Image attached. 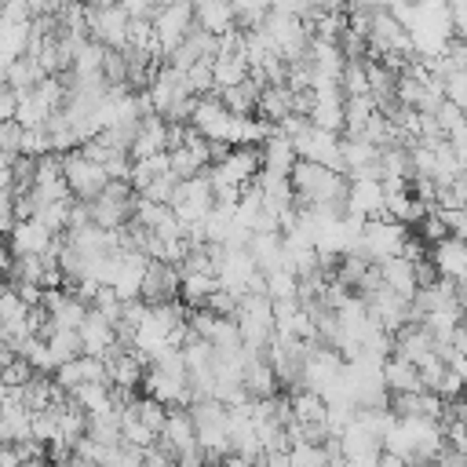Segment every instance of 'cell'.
I'll return each mask as SVG.
<instances>
[{
    "instance_id": "obj_16",
    "label": "cell",
    "mask_w": 467,
    "mask_h": 467,
    "mask_svg": "<svg viewBox=\"0 0 467 467\" xmlns=\"http://www.w3.org/2000/svg\"><path fill=\"white\" fill-rule=\"evenodd\" d=\"M263 84H266V80H259V77L252 73V77H248V80H241L237 88H226V91H215V95L223 99V106H226L234 117H255Z\"/></svg>"
},
{
    "instance_id": "obj_14",
    "label": "cell",
    "mask_w": 467,
    "mask_h": 467,
    "mask_svg": "<svg viewBox=\"0 0 467 467\" xmlns=\"http://www.w3.org/2000/svg\"><path fill=\"white\" fill-rule=\"evenodd\" d=\"M230 182H241V186H248L259 171H263V150L259 146H234L230 150V157L223 161V164H215Z\"/></svg>"
},
{
    "instance_id": "obj_45",
    "label": "cell",
    "mask_w": 467,
    "mask_h": 467,
    "mask_svg": "<svg viewBox=\"0 0 467 467\" xmlns=\"http://www.w3.org/2000/svg\"><path fill=\"white\" fill-rule=\"evenodd\" d=\"M449 26H452V36L467 40V0H449Z\"/></svg>"
},
{
    "instance_id": "obj_29",
    "label": "cell",
    "mask_w": 467,
    "mask_h": 467,
    "mask_svg": "<svg viewBox=\"0 0 467 467\" xmlns=\"http://www.w3.org/2000/svg\"><path fill=\"white\" fill-rule=\"evenodd\" d=\"M372 113H376V102H372V95H361V99H347V102H343V117H347V128H343V135H347V139L361 135Z\"/></svg>"
},
{
    "instance_id": "obj_36",
    "label": "cell",
    "mask_w": 467,
    "mask_h": 467,
    "mask_svg": "<svg viewBox=\"0 0 467 467\" xmlns=\"http://www.w3.org/2000/svg\"><path fill=\"white\" fill-rule=\"evenodd\" d=\"M212 62H215V58H201V62H193V66L186 69V88H190V95H197V99H204V95H212V91H215V77H212Z\"/></svg>"
},
{
    "instance_id": "obj_23",
    "label": "cell",
    "mask_w": 467,
    "mask_h": 467,
    "mask_svg": "<svg viewBox=\"0 0 467 467\" xmlns=\"http://www.w3.org/2000/svg\"><path fill=\"white\" fill-rule=\"evenodd\" d=\"M212 77H215V91H226V88H237L241 80H248V77H252V66H248V58H244V51H237V55H219V58L212 62Z\"/></svg>"
},
{
    "instance_id": "obj_40",
    "label": "cell",
    "mask_w": 467,
    "mask_h": 467,
    "mask_svg": "<svg viewBox=\"0 0 467 467\" xmlns=\"http://www.w3.org/2000/svg\"><path fill=\"white\" fill-rule=\"evenodd\" d=\"M288 467H328L325 445H292L288 449Z\"/></svg>"
},
{
    "instance_id": "obj_10",
    "label": "cell",
    "mask_w": 467,
    "mask_h": 467,
    "mask_svg": "<svg viewBox=\"0 0 467 467\" xmlns=\"http://www.w3.org/2000/svg\"><path fill=\"white\" fill-rule=\"evenodd\" d=\"M51 241H55V234L40 219H18L15 230L7 234L11 255H44L51 248Z\"/></svg>"
},
{
    "instance_id": "obj_25",
    "label": "cell",
    "mask_w": 467,
    "mask_h": 467,
    "mask_svg": "<svg viewBox=\"0 0 467 467\" xmlns=\"http://www.w3.org/2000/svg\"><path fill=\"white\" fill-rule=\"evenodd\" d=\"M288 401H292V416H296V423H325V416H328V401L321 398V394H314V390H288Z\"/></svg>"
},
{
    "instance_id": "obj_28",
    "label": "cell",
    "mask_w": 467,
    "mask_h": 467,
    "mask_svg": "<svg viewBox=\"0 0 467 467\" xmlns=\"http://www.w3.org/2000/svg\"><path fill=\"white\" fill-rule=\"evenodd\" d=\"M69 398H73L88 416H91V412L117 409V405H113V394H109V383H84V387H77Z\"/></svg>"
},
{
    "instance_id": "obj_31",
    "label": "cell",
    "mask_w": 467,
    "mask_h": 467,
    "mask_svg": "<svg viewBox=\"0 0 467 467\" xmlns=\"http://www.w3.org/2000/svg\"><path fill=\"white\" fill-rule=\"evenodd\" d=\"M120 441L124 445H135V449H153L157 445V434L131 409H124V416H120Z\"/></svg>"
},
{
    "instance_id": "obj_19",
    "label": "cell",
    "mask_w": 467,
    "mask_h": 467,
    "mask_svg": "<svg viewBox=\"0 0 467 467\" xmlns=\"http://www.w3.org/2000/svg\"><path fill=\"white\" fill-rule=\"evenodd\" d=\"M383 387H387V394H412V390H423L420 368H416L412 361L390 354V358L383 361Z\"/></svg>"
},
{
    "instance_id": "obj_39",
    "label": "cell",
    "mask_w": 467,
    "mask_h": 467,
    "mask_svg": "<svg viewBox=\"0 0 467 467\" xmlns=\"http://www.w3.org/2000/svg\"><path fill=\"white\" fill-rule=\"evenodd\" d=\"M91 310H95V314H102L109 325H117V321H120V310H124V299H120L109 285H102V288H99V296L91 299Z\"/></svg>"
},
{
    "instance_id": "obj_37",
    "label": "cell",
    "mask_w": 467,
    "mask_h": 467,
    "mask_svg": "<svg viewBox=\"0 0 467 467\" xmlns=\"http://www.w3.org/2000/svg\"><path fill=\"white\" fill-rule=\"evenodd\" d=\"M88 310H91V306H88V303H80V299L69 292V299H66V303H62V306L51 314V325H55V328H73V332H77V328L84 325Z\"/></svg>"
},
{
    "instance_id": "obj_3",
    "label": "cell",
    "mask_w": 467,
    "mask_h": 467,
    "mask_svg": "<svg viewBox=\"0 0 467 467\" xmlns=\"http://www.w3.org/2000/svg\"><path fill=\"white\" fill-rule=\"evenodd\" d=\"M62 175H66V186H69V193H73L77 201H95V197L109 186L106 168L95 164V161H88L80 150L62 153Z\"/></svg>"
},
{
    "instance_id": "obj_51",
    "label": "cell",
    "mask_w": 467,
    "mask_h": 467,
    "mask_svg": "<svg viewBox=\"0 0 467 467\" xmlns=\"http://www.w3.org/2000/svg\"><path fill=\"white\" fill-rule=\"evenodd\" d=\"M449 409H452V412H456V416L467 423V398H460V401H449Z\"/></svg>"
},
{
    "instance_id": "obj_9",
    "label": "cell",
    "mask_w": 467,
    "mask_h": 467,
    "mask_svg": "<svg viewBox=\"0 0 467 467\" xmlns=\"http://www.w3.org/2000/svg\"><path fill=\"white\" fill-rule=\"evenodd\" d=\"M55 383H58L66 394H73V390H77V387H84V383H109V376H106L102 358L80 354L77 361H66V365H58V368H55Z\"/></svg>"
},
{
    "instance_id": "obj_20",
    "label": "cell",
    "mask_w": 467,
    "mask_h": 467,
    "mask_svg": "<svg viewBox=\"0 0 467 467\" xmlns=\"http://www.w3.org/2000/svg\"><path fill=\"white\" fill-rule=\"evenodd\" d=\"M259 150H263V171H270V175H292V168L299 161L292 139H285L281 131H274Z\"/></svg>"
},
{
    "instance_id": "obj_27",
    "label": "cell",
    "mask_w": 467,
    "mask_h": 467,
    "mask_svg": "<svg viewBox=\"0 0 467 467\" xmlns=\"http://www.w3.org/2000/svg\"><path fill=\"white\" fill-rule=\"evenodd\" d=\"M44 343H47V350H51V358H55L58 365H66V361H77V358L84 354L80 332H73V328H51V336H47Z\"/></svg>"
},
{
    "instance_id": "obj_17",
    "label": "cell",
    "mask_w": 467,
    "mask_h": 467,
    "mask_svg": "<svg viewBox=\"0 0 467 467\" xmlns=\"http://www.w3.org/2000/svg\"><path fill=\"white\" fill-rule=\"evenodd\" d=\"M77 332H80L84 354H91V358H102V354L117 343V328H113L102 314H95V310H88V317H84V325H80Z\"/></svg>"
},
{
    "instance_id": "obj_42",
    "label": "cell",
    "mask_w": 467,
    "mask_h": 467,
    "mask_svg": "<svg viewBox=\"0 0 467 467\" xmlns=\"http://www.w3.org/2000/svg\"><path fill=\"white\" fill-rule=\"evenodd\" d=\"M33 376H36V368H33L26 358H15L11 365H4V368H0V383H4V387H15V390H18V387H26Z\"/></svg>"
},
{
    "instance_id": "obj_12",
    "label": "cell",
    "mask_w": 467,
    "mask_h": 467,
    "mask_svg": "<svg viewBox=\"0 0 467 467\" xmlns=\"http://www.w3.org/2000/svg\"><path fill=\"white\" fill-rule=\"evenodd\" d=\"M383 182L379 179H350L347 190V212L361 215V219H383Z\"/></svg>"
},
{
    "instance_id": "obj_8",
    "label": "cell",
    "mask_w": 467,
    "mask_h": 467,
    "mask_svg": "<svg viewBox=\"0 0 467 467\" xmlns=\"http://www.w3.org/2000/svg\"><path fill=\"white\" fill-rule=\"evenodd\" d=\"M193 445H197V423H193L190 409H179V405L168 409V420H164V427L157 434V449H164L171 460H179Z\"/></svg>"
},
{
    "instance_id": "obj_41",
    "label": "cell",
    "mask_w": 467,
    "mask_h": 467,
    "mask_svg": "<svg viewBox=\"0 0 467 467\" xmlns=\"http://www.w3.org/2000/svg\"><path fill=\"white\" fill-rule=\"evenodd\" d=\"M175 190H179V179H175V175H161V179H153L139 197H146V201H153V204H171V201H175Z\"/></svg>"
},
{
    "instance_id": "obj_15",
    "label": "cell",
    "mask_w": 467,
    "mask_h": 467,
    "mask_svg": "<svg viewBox=\"0 0 467 467\" xmlns=\"http://www.w3.org/2000/svg\"><path fill=\"white\" fill-rule=\"evenodd\" d=\"M431 263L438 266V277L467 281V244L460 237H445L441 244H434L431 248Z\"/></svg>"
},
{
    "instance_id": "obj_30",
    "label": "cell",
    "mask_w": 467,
    "mask_h": 467,
    "mask_svg": "<svg viewBox=\"0 0 467 467\" xmlns=\"http://www.w3.org/2000/svg\"><path fill=\"white\" fill-rule=\"evenodd\" d=\"M339 91H343V99H361V95H368L365 58H347V66H343V73H339Z\"/></svg>"
},
{
    "instance_id": "obj_35",
    "label": "cell",
    "mask_w": 467,
    "mask_h": 467,
    "mask_svg": "<svg viewBox=\"0 0 467 467\" xmlns=\"http://www.w3.org/2000/svg\"><path fill=\"white\" fill-rule=\"evenodd\" d=\"M58 409H62V401H58V405H51V409H40V412H33V438H36V441H44V445H51V441H62Z\"/></svg>"
},
{
    "instance_id": "obj_18",
    "label": "cell",
    "mask_w": 467,
    "mask_h": 467,
    "mask_svg": "<svg viewBox=\"0 0 467 467\" xmlns=\"http://www.w3.org/2000/svg\"><path fill=\"white\" fill-rule=\"evenodd\" d=\"M434 347L438 343H434V336L423 325H405L401 332H394V354L412 361V365H420L427 354H434Z\"/></svg>"
},
{
    "instance_id": "obj_44",
    "label": "cell",
    "mask_w": 467,
    "mask_h": 467,
    "mask_svg": "<svg viewBox=\"0 0 467 467\" xmlns=\"http://www.w3.org/2000/svg\"><path fill=\"white\" fill-rule=\"evenodd\" d=\"M22 131H26V128H22L18 120H4V124H0V150L11 153V157H18V153H22Z\"/></svg>"
},
{
    "instance_id": "obj_46",
    "label": "cell",
    "mask_w": 467,
    "mask_h": 467,
    "mask_svg": "<svg viewBox=\"0 0 467 467\" xmlns=\"http://www.w3.org/2000/svg\"><path fill=\"white\" fill-rule=\"evenodd\" d=\"M412 270H416V285H420V288H431V285L438 281V266L431 263V255L420 259V263H412Z\"/></svg>"
},
{
    "instance_id": "obj_47",
    "label": "cell",
    "mask_w": 467,
    "mask_h": 467,
    "mask_svg": "<svg viewBox=\"0 0 467 467\" xmlns=\"http://www.w3.org/2000/svg\"><path fill=\"white\" fill-rule=\"evenodd\" d=\"M445 365H449V372H456V376L467 383V354H456V350H452V354L445 358Z\"/></svg>"
},
{
    "instance_id": "obj_33",
    "label": "cell",
    "mask_w": 467,
    "mask_h": 467,
    "mask_svg": "<svg viewBox=\"0 0 467 467\" xmlns=\"http://www.w3.org/2000/svg\"><path fill=\"white\" fill-rule=\"evenodd\" d=\"M263 277H266V296L270 299H292L299 292V277H296L292 266H274Z\"/></svg>"
},
{
    "instance_id": "obj_38",
    "label": "cell",
    "mask_w": 467,
    "mask_h": 467,
    "mask_svg": "<svg viewBox=\"0 0 467 467\" xmlns=\"http://www.w3.org/2000/svg\"><path fill=\"white\" fill-rule=\"evenodd\" d=\"M416 234L434 248V244H441L445 237H452V230H449V223H445V215L441 212H427L423 215V223L416 226Z\"/></svg>"
},
{
    "instance_id": "obj_24",
    "label": "cell",
    "mask_w": 467,
    "mask_h": 467,
    "mask_svg": "<svg viewBox=\"0 0 467 467\" xmlns=\"http://www.w3.org/2000/svg\"><path fill=\"white\" fill-rule=\"evenodd\" d=\"M212 292H219V277L215 274H182L179 299L186 303V310H204Z\"/></svg>"
},
{
    "instance_id": "obj_21",
    "label": "cell",
    "mask_w": 467,
    "mask_h": 467,
    "mask_svg": "<svg viewBox=\"0 0 467 467\" xmlns=\"http://www.w3.org/2000/svg\"><path fill=\"white\" fill-rule=\"evenodd\" d=\"M379 266V281L390 288V292H398V296H405V299H412L416 296V270H412V263L405 259V255H394V259H383V263H376Z\"/></svg>"
},
{
    "instance_id": "obj_1",
    "label": "cell",
    "mask_w": 467,
    "mask_h": 467,
    "mask_svg": "<svg viewBox=\"0 0 467 467\" xmlns=\"http://www.w3.org/2000/svg\"><path fill=\"white\" fill-rule=\"evenodd\" d=\"M288 179L296 190V208H310V204H325V201H347V190H350V179L343 171H332V168L314 164V161H296Z\"/></svg>"
},
{
    "instance_id": "obj_7",
    "label": "cell",
    "mask_w": 467,
    "mask_h": 467,
    "mask_svg": "<svg viewBox=\"0 0 467 467\" xmlns=\"http://www.w3.org/2000/svg\"><path fill=\"white\" fill-rule=\"evenodd\" d=\"M179 285H182V270H179L175 263L150 259L139 299H146L150 306H157V303H175V299H179Z\"/></svg>"
},
{
    "instance_id": "obj_2",
    "label": "cell",
    "mask_w": 467,
    "mask_h": 467,
    "mask_svg": "<svg viewBox=\"0 0 467 467\" xmlns=\"http://www.w3.org/2000/svg\"><path fill=\"white\" fill-rule=\"evenodd\" d=\"M197 26V11L193 0H161V7L153 11V36H157V51L161 58H168Z\"/></svg>"
},
{
    "instance_id": "obj_26",
    "label": "cell",
    "mask_w": 467,
    "mask_h": 467,
    "mask_svg": "<svg viewBox=\"0 0 467 467\" xmlns=\"http://www.w3.org/2000/svg\"><path fill=\"white\" fill-rule=\"evenodd\" d=\"M161 175H171V161H168V153H157V157L135 161V164H131L128 182H131V190H135V193H142V190H146L153 179H161Z\"/></svg>"
},
{
    "instance_id": "obj_4",
    "label": "cell",
    "mask_w": 467,
    "mask_h": 467,
    "mask_svg": "<svg viewBox=\"0 0 467 467\" xmlns=\"http://www.w3.org/2000/svg\"><path fill=\"white\" fill-rule=\"evenodd\" d=\"M128 18L131 15L124 11L120 0L109 7H88V36L95 44H102L106 51H124L128 47Z\"/></svg>"
},
{
    "instance_id": "obj_50",
    "label": "cell",
    "mask_w": 467,
    "mask_h": 467,
    "mask_svg": "<svg viewBox=\"0 0 467 467\" xmlns=\"http://www.w3.org/2000/svg\"><path fill=\"white\" fill-rule=\"evenodd\" d=\"M55 467H95V463H88V460H80V456L73 452V456H66V460H62V463H55Z\"/></svg>"
},
{
    "instance_id": "obj_48",
    "label": "cell",
    "mask_w": 467,
    "mask_h": 467,
    "mask_svg": "<svg viewBox=\"0 0 467 467\" xmlns=\"http://www.w3.org/2000/svg\"><path fill=\"white\" fill-rule=\"evenodd\" d=\"M449 347H452L456 354H467V325H456V332L449 336Z\"/></svg>"
},
{
    "instance_id": "obj_32",
    "label": "cell",
    "mask_w": 467,
    "mask_h": 467,
    "mask_svg": "<svg viewBox=\"0 0 467 467\" xmlns=\"http://www.w3.org/2000/svg\"><path fill=\"white\" fill-rule=\"evenodd\" d=\"M73 201L77 197H62V201H47V204H40V212H36V219L51 230V234H66L69 230V212H73Z\"/></svg>"
},
{
    "instance_id": "obj_49",
    "label": "cell",
    "mask_w": 467,
    "mask_h": 467,
    "mask_svg": "<svg viewBox=\"0 0 467 467\" xmlns=\"http://www.w3.org/2000/svg\"><path fill=\"white\" fill-rule=\"evenodd\" d=\"M208 467H252L244 456H237V452H230V456H223V460H215V463H208Z\"/></svg>"
},
{
    "instance_id": "obj_13",
    "label": "cell",
    "mask_w": 467,
    "mask_h": 467,
    "mask_svg": "<svg viewBox=\"0 0 467 467\" xmlns=\"http://www.w3.org/2000/svg\"><path fill=\"white\" fill-rule=\"evenodd\" d=\"M241 383L248 390V398H274L277 394V372L274 365L266 361V354H248L244 358V368H241Z\"/></svg>"
},
{
    "instance_id": "obj_34",
    "label": "cell",
    "mask_w": 467,
    "mask_h": 467,
    "mask_svg": "<svg viewBox=\"0 0 467 467\" xmlns=\"http://www.w3.org/2000/svg\"><path fill=\"white\" fill-rule=\"evenodd\" d=\"M51 113H55V109H47V106H44V102H40V99H36V95L29 91V95H22V99H18L15 120H18L22 128H44Z\"/></svg>"
},
{
    "instance_id": "obj_11",
    "label": "cell",
    "mask_w": 467,
    "mask_h": 467,
    "mask_svg": "<svg viewBox=\"0 0 467 467\" xmlns=\"http://www.w3.org/2000/svg\"><path fill=\"white\" fill-rule=\"evenodd\" d=\"M157 153H168V120L150 113L139 120L135 128V139H131V161H146V157H157Z\"/></svg>"
},
{
    "instance_id": "obj_52",
    "label": "cell",
    "mask_w": 467,
    "mask_h": 467,
    "mask_svg": "<svg viewBox=\"0 0 467 467\" xmlns=\"http://www.w3.org/2000/svg\"><path fill=\"white\" fill-rule=\"evenodd\" d=\"M409 467H438V463H409Z\"/></svg>"
},
{
    "instance_id": "obj_22",
    "label": "cell",
    "mask_w": 467,
    "mask_h": 467,
    "mask_svg": "<svg viewBox=\"0 0 467 467\" xmlns=\"http://www.w3.org/2000/svg\"><path fill=\"white\" fill-rule=\"evenodd\" d=\"M255 117H263L270 124H281L285 117H292V88L288 84H263Z\"/></svg>"
},
{
    "instance_id": "obj_6",
    "label": "cell",
    "mask_w": 467,
    "mask_h": 467,
    "mask_svg": "<svg viewBox=\"0 0 467 467\" xmlns=\"http://www.w3.org/2000/svg\"><path fill=\"white\" fill-rule=\"evenodd\" d=\"M292 146H296V157L299 161H314V164H325L332 171H343V139L339 135L310 124L303 135L292 139Z\"/></svg>"
},
{
    "instance_id": "obj_5",
    "label": "cell",
    "mask_w": 467,
    "mask_h": 467,
    "mask_svg": "<svg viewBox=\"0 0 467 467\" xmlns=\"http://www.w3.org/2000/svg\"><path fill=\"white\" fill-rule=\"evenodd\" d=\"M405 237H409V226H401V223H394V219H368L365 230H361L358 252L368 255L372 263H383V259L401 255Z\"/></svg>"
},
{
    "instance_id": "obj_43",
    "label": "cell",
    "mask_w": 467,
    "mask_h": 467,
    "mask_svg": "<svg viewBox=\"0 0 467 467\" xmlns=\"http://www.w3.org/2000/svg\"><path fill=\"white\" fill-rule=\"evenodd\" d=\"M22 153H26V157L55 153V150H51V135H47L44 128H26V131H22Z\"/></svg>"
}]
</instances>
